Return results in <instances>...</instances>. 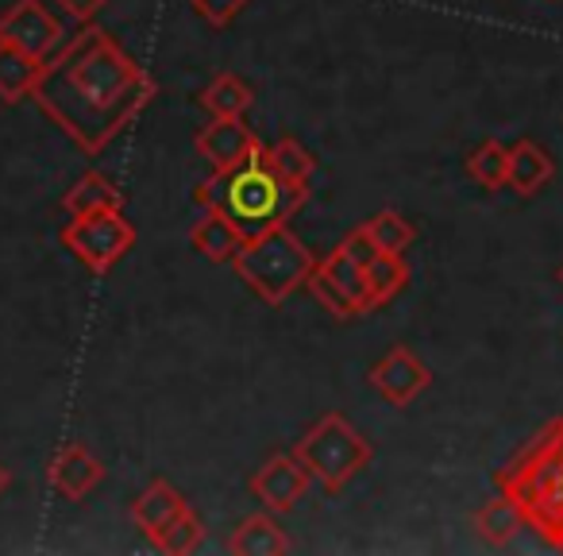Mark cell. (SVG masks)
I'll use <instances>...</instances> for the list:
<instances>
[{"label": "cell", "mask_w": 563, "mask_h": 556, "mask_svg": "<svg viewBox=\"0 0 563 556\" xmlns=\"http://www.w3.org/2000/svg\"><path fill=\"white\" fill-rule=\"evenodd\" d=\"M309 294L329 309L336 321L347 317H363L367 309V279H363V263H355L344 248H332L321 263L309 274Z\"/></svg>", "instance_id": "52a82bcc"}, {"label": "cell", "mask_w": 563, "mask_h": 556, "mask_svg": "<svg viewBox=\"0 0 563 556\" xmlns=\"http://www.w3.org/2000/svg\"><path fill=\"white\" fill-rule=\"evenodd\" d=\"M181 510H186V499H181L178 487L166 483V479H155V483L132 502V522L151 537V533L163 530L170 517H178Z\"/></svg>", "instance_id": "e0dca14e"}, {"label": "cell", "mask_w": 563, "mask_h": 556, "mask_svg": "<svg viewBox=\"0 0 563 556\" xmlns=\"http://www.w3.org/2000/svg\"><path fill=\"white\" fill-rule=\"evenodd\" d=\"M232 266L266 306H282L294 291H301V286L309 283L317 259L290 228L278 225V228H266V232L251 236V240H243Z\"/></svg>", "instance_id": "277c9868"}, {"label": "cell", "mask_w": 563, "mask_h": 556, "mask_svg": "<svg viewBox=\"0 0 563 556\" xmlns=\"http://www.w3.org/2000/svg\"><path fill=\"white\" fill-rule=\"evenodd\" d=\"M63 209L70 217H89V212H104V209H124V194L112 186L104 174L86 171L63 197Z\"/></svg>", "instance_id": "ac0fdd59"}, {"label": "cell", "mask_w": 563, "mask_h": 556, "mask_svg": "<svg viewBox=\"0 0 563 556\" xmlns=\"http://www.w3.org/2000/svg\"><path fill=\"white\" fill-rule=\"evenodd\" d=\"M189 243H194L209 263H232L235 251H240V243H243V236H240V228L224 217V212L205 209V217L197 220L194 232H189Z\"/></svg>", "instance_id": "2e32d148"}, {"label": "cell", "mask_w": 563, "mask_h": 556, "mask_svg": "<svg viewBox=\"0 0 563 556\" xmlns=\"http://www.w3.org/2000/svg\"><path fill=\"white\" fill-rule=\"evenodd\" d=\"M58 4H63L66 17H74L78 24H89V20L101 17V9L109 4V0H58Z\"/></svg>", "instance_id": "4316f807"}, {"label": "cell", "mask_w": 563, "mask_h": 556, "mask_svg": "<svg viewBox=\"0 0 563 556\" xmlns=\"http://www.w3.org/2000/svg\"><path fill=\"white\" fill-rule=\"evenodd\" d=\"M309 186H290L282 182L278 174L266 166L263 148L232 174H220V201L217 212H224L235 228H240L243 240L266 232V228H278L294 217V212L306 205Z\"/></svg>", "instance_id": "3957f363"}, {"label": "cell", "mask_w": 563, "mask_h": 556, "mask_svg": "<svg viewBox=\"0 0 563 556\" xmlns=\"http://www.w3.org/2000/svg\"><path fill=\"white\" fill-rule=\"evenodd\" d=\"M4 487H9V471L0 468V491H4Z\"/></svg>", "instance_id": "83f0119b"}, {"label": "cell", "mask_w": 563, "mask_h": 556, "mask_svg": "<svg viewBox=\"0 0 563 556\" xmlns=\"http://www.w3.org/2000/svg\"><path fill=\"white\" fill-rule=\"evenodd\" d=\"M32 97L86 155H101L155 97V81L104 28H81L43 63Z\"/></svg>", "instance_id": "6da1fadb"}, {"label": "cell", "mask_w": 563, "mask_h": 556, "mask_svg": "<svg viewBox=\"0 0 563 556\" xmlns=\"http://www.w3.org/2000/svg\"><path fill=\"white\" fill-rule=\"evenodd\" d=\"M501 494L521 506L525 522L552 548H563V417L552 422L498 476Z\"/></svg>", "instance_id": "7a4b0ae2"}, {"label": "cell", "mask_w": 563, "mask_h": 556, "mask_svg": "<svg viewBox=\"0 0 563 556\" xmlns=\"http://www.w3.org/2000/svg\"><path fill=\"white\" fill-rule=\"evenodd\" d=\"M194 12L201 20H209L212 28H228L243 9H247V0H189Z\"/></svg>", "instance_id": "484cf974"}, {"label": "cell", "mask_w": 563, "mask_h": 556, "mask_svg": "<svg viewBox=\"0 0 563 556\" xmlns=\"http://www.w3.org/2000/svg\"><path fill=\"white\" fill-rule=\"evenodd\" d=\"M290 537L282 533V525L271 517V510L266 514H251L243 517L240 525H235L232 541H228V553L235 556H282L290 553Z\"/></svg>", "instance_id": "5bb4252c"}, {"label": "cell", "mask_w": 563, "mask_h": 556, "mask_svg": "<svg viewBox=\"0 0 563 556\" xmlns=\"http://www.w3.org/2000/svg\"><path fill=\"white\" fill-rule=\"evenodd\" d=\"M525 514H521V506H517L509 494H498L494 502H486L483 510L475 514V530H478V537L486 541L490 548H506L509 541L517 537V533L525 530Z\"/></svg>", "instance_id": "d6986e66"}, {"label": "cell", "mask_w": 563, "mask_h": 556, "mask_svg": "<svg viewBox=\"0 0 563 556\" xmlns=\"http://www.w3.org/2000/svg\"><path fill=\"white\" fill-rule=\"evenodd\" d=\"M151 541H155V548H163V553H194L197 545L205 541V522L194 514V510H181L178 517H170V522L163 525L158 533H151Z\"/></svg>", "instance_id": "cb8c5ba5"}, {"label": "cell", "mask_w": 563, "mask_h": 556, "mask_svg": "<svg viewBox=\"0 0 563 556\" xmlns=\"http://www.w3.org/2000/svg\"><path fill=\"white\" fill-rule=\"evenodd\" d=\"M263 159H266V166H271L282 182H290V186H309V178H313V171H317V159L309 155L298 140L271 143V148H263Z\"/></svg>", "instance_id": "7402d4cb"}, {"label": "cell", "mask_w": 563, "mask_h": 556, "mask_svg": "<svg viewBox=\"0 0 563 556\" xmlns=\"http://www.w3.org/2000/svg\"><path fill=\"white\" fill-rule=\"evenodd\" d=\"M363 279H367V309H378L406 291L409 266L401 255H375L363 266Z\"/></svg>", "instance_id": "ffe728a7"}, {"label": "cell", "mask_w": 563, "mask_h": 556, "mask_svg": "<svg viewBox=\"0 0 563 556\" xmlns=\"http://www.w3.org/2000/svg\"><path fill=\"white\" fill-rule=\"evenodd\" d=\"M560 283H563V271H560Z\"/></svg>", "instance_id": "f1b7e54d"}, {"label": "cell", "mask_w": 563, "mask_h": 556, "mask_svg": "<svg viewBox=\"0 0 563 556\" xmlns=\"http://www.w3.org/2000/svg\"><path fill=\"white\" fill-rule=\"evenodd\" d=\"M555 174V163L540 143L532 140H517L509 148V163H506V186L521 197H532L552 182Z\"/></svg>", "instance_id": "4fadbf2b"}, {"label": "cell", "mask_w": 563, "mask_h": 556, "mask_svg": "<svg viewBox=\"0 0 563 556\" xmlns=\"http://www.w3.org/2000/svg\"><path fill=\"white\" fill-rule=\"evenodd\" d=\"M506 163H509V148H501L498 140H483L463 166H467V174L483 189H501L506 186Z\"/></svg>", "instance_id": "d4e9b609"}, {"label": "cell", "mask_w": 563, "mask_h": 556, "mask_svg": "<svg viewBox=\"0 0 563 556\" xmlns=\"http://www.w3.org/2000/svg\"><path fill=\"white\" fill-rule=\"evenodd\" d=\"M197 101L209 109V117H243V112L251 109V101H255V94H251L235 74H220V78H212L209 86L197 94Z\"/></svg>", "instance_id": "603a6c76"}, {"label": "cell", "mask_w": 563, "mask_h": 556, "mask_svg": "<svg viewBox=\"0 0 563 556\" xmlns=\"http://www.w3.org/2000/svg\"><path fill=\"white\" fill-rule=\"evenodd\" d=\"M363 236L375 243L378 255H406L409 243L417 240V228L401 217L398 209H378L371 220H363Z\"/></svg>", "instance_id": "44dd1931"}, {"label": "cell", "mask_w": 563, "mask_h": 556, "mask_svg": "<svg viewBox=\"0 0 563 556\" xmlns=\"http://www.w3.org/2000/svg\"><path fill=\"white\" fill-rule=\"evenodd\" d=\"M47 479H51V487H55V494H63V499H70V502H81L104 479V464L97 460L86 445L74 440V445L58 448V456L47 468Z\"/></svg>", "instance_id": "7c38bea8"}, {"label": "cell", "mask_w": 563, "mask_h": 556, "mask_svg": "<svg viewBox=\"0 0 563 556\" xmlns=\"http://www.w3.org/2000/svg\"><path fill=\"white\" fill-rule=\"evenodd\" d=\"M309 468L298 456H271L263 468L251 476V494L263 502L271 514H290L309 491Z\"/></svg>", "instance_id": "30bf717a"}, {"label": "cell", "mask_w": 563, "mask_h": 556, "mask_svg": "<svg viewBox=\"0 0 563 556\" xmlns=\"http://www.w3.org/2000/svg\"><path fill=\"white\" fill-rule=\"evenodd\" d=\"M0 43H12L27 55L47 58L63 47V24L43 9V0H16L0 17Z\"/></svg>", "instance_id": "ba28073f"}, {"label": "cell", "mask_w": 563, "mask_h": 556, "mask_svg": "<svg viewBox=\"0 0 563 556\" xmlns=\"http://www.w3.org/2000/svg\"><path fill=\"white\" fill-rule=\"evenodd\" d=\"M429 383H432L429 368H424V363L401 345L390 348V352L371 368V386H375V391L398 410H406Z\"/></svg>", "instance_id": "8fae6325"}, {"label": "cell", "mask_w": 563, "mask_h": 556, "mask_svg": "<svg viewBox=\"0 0 563 556\" xmlns=\"http://www.w3.org/2000/svg\"><path fill=\"white\" fill-rule=\"evenodd\" d=\"M258 148H263V143L243 124V117H212V124L197 132V155L212 166V174L240 171Z\"/></svg>", "instance_id": "9c48e42d"}, {"label": "cell", "mask_w": 563, "mask_h": 556, "mask_svg": "<svg viewBox=\"0 0 563 556\" xmlns=\"http://www.w3.org/2000/svg\"><path fill=\"white\" fill-rule=\"evenodd\" d=\"M298 456L309 468V476L321 479L329 491H344L355 476L371 464L375 448L367 445L360 429L344 414H324L306 437L298 440Z\"/></svg>", "instance_id": "5b68a950"}, {"label": "cell", "mask_w": 563, "mask_h": 556, "mask_svg": "<svg viewBox=\"0 0 563 556\" xmlns=\"http://www.w3.org/2000/svg\"><path fill=\"white\" fill-rule=\"evenodd\" d=\"M63 243L93 274H109L135 248V228L124 209H104L89 217H70V225L63 228Z\"/></svg>", "instance_id": "8992f818"}, {"label": "cell", "mask_w": 563, "mask_h": 556, "mask_svg": "<svg viewBox=\"0 0 563 556\" xmlns=\"http://www.w3.org/2000/svg\"><path fill=\"white\" fill-rule=\"evenodd\" d=\"M43 63L47 58H35L27 51L12 47V43H0V101L16 105L24 97H32L35 81L43 74Z\"/></svg>", "instance_id": "9a60e30c"}]
</instances>
